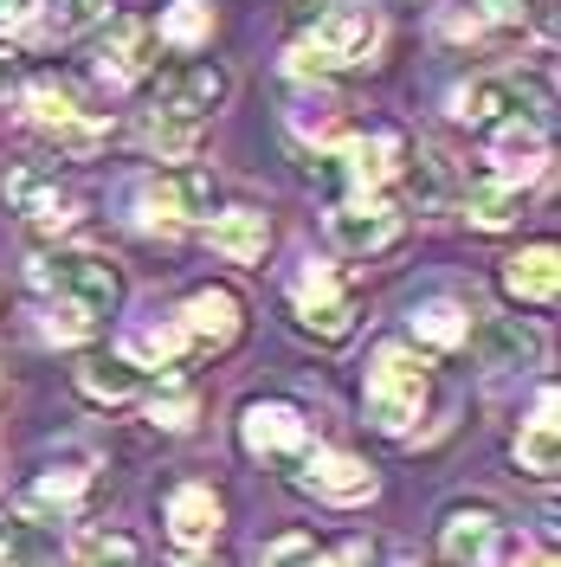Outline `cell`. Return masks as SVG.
Segmentation results:
<instances>
[{"label": "cell", "instance_id": "cell-12", "mask_svg": "<svg viewBox=\"0 0 561 567\" xmlns=\"http://www.w3.org/2000/svg\"><path fill=\"white\" fill-rule=\"evenodd\" d=\"M536 104H542V97H529L523 78H471L452 97V116L465 130H497V123H510V116H536V123H542Z\"/></svg>", "mask_w": 561, "mask_h": 567}, {"label": "cell", "instance_id": "cell-7", "mask_svg": "<svg viewBox=\"0 0 561 567\" xmlns=\"http://www.w3.org/2000/svg\"><path fill=\"white\" fill-rule=\"evenodd\" d=\"M290 297H297V322L310 329L316 342H343L355 329V297L336 265H304L290 278Z\"/></svg>", "mask_w": 561, "mask_h": 567}, {"label": "cell", "instance_id": "cell-13", "mask_svg": "<svg viewBox=\"0 0 561 567\" xmlns=\"http://www.w3.org/2000/svg\"><path fill=\"white\" fill-rule=\"evenodd\" d=\"M549 168V136L536 116H510L491 130V181H510V187H529V181Z\"/></svg>", "mask_w": 561, "mask_h": 567}, {"label": "cell", "instance_id": "cell-3", "mask_svg": "<svg viewBox=\"0 0 561 567\" xmlns=\"http://www.w3.org/2000/svg\"><path fill=\"white\" fill-rule=\"evenodd\" d=\"M13 104L27 110V123H33L59 155H91V148H104L110 142V123L84 110V97L71 91L65 78H33V84H20Z\"/></svg>", "mask_w": 561, "mask_h": 567}, {"label": "cell", "instance_id": "cell-4", "mask_svg": "<svg viewBox=\"0 0 561 567\" xmlns=\"http://www.w3.org/2000/svg\"><path fill=\"white\" fill-rule=\"evenodd\" d=\"M381 39V20L368 7H329L316 13V27L290 45V71H336V65H361Z\"/></svg>", "mask_w": 561, "mask_h": 567}, {"label": "cell", "instance_id": "cell-33", "mask_svg": "<svg viewBox=\"0 0 561 567\" xmlns=\"http://www.w3.org/2000/svg\"><path fill=\"white\" fill-rule=\"evenodd\" d=\"M39 329H45L52 342H84V336H98L104 322L84 317L78 303H59V297H45V310H39Z\"/></svg>", "mask_w": 561, "mask_h": 567}, {"label": "cell", "instance_id": "cell-10", "mask_svg": "<svg viewBox=\"0 0 561 567\" xmlns=\"http://www.w3.org/2000/svg\"><path fill=\"white\" fill-rule=\"evenodd\" d=\"M226 91H233V78L226 65H213V59H181L155 78V110H175V116H213V110L226 104Z\"/></svg>", "mask_w": 561, "mask_h": 567}, {"label": "cell", "instance_id": "cell-34", "mask_svg": "<svg viewBox=\"0 0 561 567\" xmlns=\"http://www.w3.org/2000/svg\"><path fill=\"white\" fill-rule=\"evenodd\" d=\"M84 567H149V555H142V542L130 529H110L84 548Z\"/></svg>", "mask_w": 561, "mask_h": 567}, {"label": "cell", "instance_id": "cell-20", "mask_svg": "<svg viewBox=\"0 0 561 567\" xmlns=\"http://www.w3.org/2000/svg\"><path fill=\"white\" fill-rule=\"evenodd\" d=\"M207 239H213L220 258H233V265H258V258H265V239H272V226H265V213L233 207V213H207Z\"/></svg>", "mask_w": 561, "mask_h": 567}, {"label": "cell", "instance_id": "cell-31", "mask_svg": "<svg viewBox=\"0 0 561 567\" xmlns=\"http://www.w3.org/2000/svg\"><path fill=\"white\" fill-rule=\"evenodd\" d=\"M155 33L169 39V45H181V52H194V45H207L213 39V7L207 0H169Z\"/></svg>", "mask_w": 561, "mask_h": 567}, {"label": "cell", "instance_id": "cell-24", "mask_svg": "<svg viewBox=\"0 0 561 567\" xmlns=\"http://www.w3.org/2000/svg\"><path fill=\"white\" fill-rule=\"evenodd\" d=\"M400 175H407V187H414V200H420V213L446 207V194H452V162H446L439 148H420V155H400Z\"/></svg>", "mask_w": 561, "mask_h": 567}, {"label": "cell", "instance_id": "cell-40", "mask_svg": "<svg viewBox=\"0 0 561 567\" xmlns=\"http://www.w3.org/2000/svg\"><path fill=\"white\" fill-rule=\"evenodd\" d=\"M33 567H45V561H33Z\"/></svg>", "mask_w": 561, "mask_h": 567}, {"label": "cell", "instance_id": "cell-19", "mask_svg": "<svg viewBox=\"0 0 561 567\" xmlns=\"http://www.w3.org/2000/svg\"><path fill=\"white\" fill-rule=\"evenodd\" d=\"M149 52H155V33L142 20H116L104 33V45H98V78L104 84H136L149 71Z\"/></svg>", "mask_w": 561, "mask_h": 567}, {"label": "cell", "instance_id": "cell-17", "mask_svg": "<svg viewBox=\"0 0 561 567\" xmlns=\"http://www.w3.org/2000/svg\"><path fill=\"white\" fill-rule=\"evenodd\" d=\"M175 317H181V329H187L194 349H226V342L239 336V297L207 284V290H194V297L181 303Z\"/></svg>", "mask_w": 561, "mask_h": 567}, {"label": "cell", "instance_id": "cell-29", "mask_svg": "<svg viewBox=\"0 0 561 567\" xmlns=\"http://www.w3.org/2000/svg\"><path fill=\"white\" fill-rule=\"evenodd\" d=\"M414 336L432 342V349H458L471 336V317H465V303H452V297H432V303L414 310Z\"/></svg>", "mask_w": 561, "mask_h": 567}, {"label": "cell", "instance_id": "cell-36", "mask_svg": "<svg viewBox=\"0 0 561 567\" xmlns=\"http://www.w3.org/2000/svg\"><path fill=\"white\" fill-rule=\"evenodd\" d=\"M39 13V0H0V33H13V27H27Z\"/></svg>", "mask_w": 561, "mask_h": 567}, {"label": "cell", "instance_id": "cell-35", "mask_svg": "<svg viewBox=\"0 0 561 567\" xmlns=\"http://www.w3.org/2000/svg\"><path fill=\"white\" fill-rule=\"evenodd\" d=\"M149 413H155V425H187V413H194V393L169 381V388L149 400Z\"/></svg>", "mask_w": 561, "mask_h": 567}, {"label": "cell", "instance_id": "cell-26", "mask_svg": "<svg viewBox=\"0 0 561 567\" xmlns=\"http://www.w3.org/2000/svg\"><path fill=\"white\" fill-rule=\"evenodd\" d=\"M478 342H484V368H523V361H536V349H542L523 322H503V317L478 322Z\"/></svg>", "mask_w": 561, "mask_h": 567}, {"label": "cell", "instance_id": "cell-32", "mask_svg": "<svg viewBox=\"0 0 561 567\" xmlns=\"http://www.w3.org/2000/svg\"><path fill=\"white\" fill-rule=\"evenodd\" d=\"M258 567H349V561H336L329 548H316L304 529H290V535H278L265 555H258Z\"/></svg>", "mask_w": 561, "mask_h": 567}, {"label": "cell", "instance_id": "cell-22", "mask_svg": "<svg viewBox=\"0 0 561 567\" xmlns=\"http://www.w3.org/2000/svg\"><path fill=\"white\" fill-rule=\"evenodd\" d=\"M78 388H84V400H98V406H123V400H136L142 393V368L130 361V354H116V361H84L78 368Z\"/></svg>", "mask_w": 561, "mask_h": 567}, {"label": "cell", "instance_id": "cell-25", "mask_svg": "<svg viewBox=\"0 0 561 567\" xmlns=\"http://www.w3.org/2000/svg\"><path fill=\"white\" fill-rule=\"evenodd\" d=\"M194 142H201V123H194V116L155 110V116L142 123V148H149V155H162V162H187V155H194Z\"/></svg>", "mask_w": 561, "mask_h": 567}, {"label": "cell", "instance_id": "cell-38", "mask_svg": "<svg viewBox=\"0 0 561 567\" xmlns=\"http://www.w3.org/2000/svg\"><path fill=\"white\" fill-rule=\"evenodd\" d=\"M13 548H20V529H13L7 509H0V567H13Z\"/></svg>", "mask_w": 561, "mask_h": 567}, {"label": "cell", "instance_id": "cell-15", "mask_svg": "<svg viewBox=\"0 0 561 567\" xmlns=\"http://www.w3.org/2000/svg\"><path fill=\"white\" fill-rule=\"evenodd\" d=\"M336 155V168L349 187H387V181L400 175V136H387V130H349V136L329 148Z\"/></svg>", "mask_w": 561, "mask_h": 567}, {"label": "cell", "instance_id": "cell-6", "mask_svg": "<svg viewBox=\"0 0 561 567\" xmlns=\"http://www.w3.org/2000/svg\"><path fill=\"white\" fill-rule=\"evenodd\" d=\"M400 226H407V213L394 207L381 187H349V200H336V213H329V239H336V251H349V258L387 251L400 239Z\"/></svg>", "mask_w": 561, "mask_h": 567}, {"label": "cell", "instance_id": "cell-1", "mask_svg": "<svg viewBox=\"0 0 561 567\" xmlns=\"http://www.w3.org/2000/svg\"><path fill=\"white\" fill-rule=\"evenodd\" d=\"M220 187L207 168H162V175H136L123 187V219L136 233H175L187 219H207Z\"/></svg>", "mask_w": 561, "mask_h": 567}, {"label": "cell", "instance_id": "cell-5", "mask_svg": "<svg viewBox=\"0 0 561 567\" xmlns=\"http://www.w3.org/2000/svg\"><path fill=\"white\" fill-rule=\"evenodd\" d=\"M420 406H426V368H420V354L381 349V354H375V368H368V420L400 439V432H414Z\"/></svg>", "mask_w": 561, "mask_h": 567}, {"label": "cell", "instance_id": "cell-14", "mask_svg": "<svg viewBox=\"0 0 561 567\" xmlns=\"http://www.w3.org/2000/svg\"><path fill=\"white\" fill-rule=\"evenodd\" d=\"M297 484L310 496H323V503H368V496H375V471L361 458H349V452L310 445V452L297 458Z\"/></svg>", "mask_w": 561, "mask_h": 567}, {"label": "cell", "instance_id": "cell-37", "mask_svg": "<svg viewBox=\"0 0 561 567\" xmlns=\"http://www.w3.org/2000/svg\"><path fill=\"white\" fill-rule=\"evenodd\" d=\"M20 84H27L20 59H7V52H0V104H13V97H20Z\"/></svg>", "mask_w": 561, "mask_h": 567}, {"label": "cell", "instance_id": "cell-16", "mask_svg": "<svg viewBox=\"0 0 561 567\" xmlns=\"http://www.w3.org/2000/svg\"><path fill=\"white\" fill-rule=\"evenodd\" d=\"M187 329H181V317H169V310H149V317H136L130 329H123V354L136 361V368H181L187 361Z\"/></svg>", "mask_w": 561, "mask_h": 567}, {"label": "cell", "instance_id": "cell-23", "mask_svg": "<svg viewBox=\"0 0 561 567\" xmlns=\"http://www.w3.org/2000/svg\"><path fill=\"white\" fill-rule=\"evenodd\" d=\"M84 484H91V458H84V452H65V458L45 464V477L33 484V496H27V503H33V509H52V503H59V509H71V503L84 496Z\"/></svg>", "mask_w": 561, "mask_h": 567}, {"label": "cell", "instance_id": "cell-2", "mask_svg": "<svg viewBox=\"0 0 561 567\" xmlns=\"http://www.w3.org/2000/svg\"><path fill=\"white\" fill-rule=\"evenodd\" d=\"M27 278L45 290V297H59V303H78L84 317L110 322V310L123 303V271L110 265L104 251H45L27 265Z\"/></svg>", "mask_w": 561, "mask_h": 567}, {"label": "cell", "instance_id": "cell-30", "mask_svg": "<svg viewBox=\"0 0 561 567\" xmlns=\"http://www.w3.org/2000/svg\"><path fill=\"white\" fill-rule=\"evenodd\" d=\"M517 464H523L529 477H542V484L555 477V471H561V432H555V420H542V413H536V420L517 432Z\"/></svg>", "mask_w": 561, "mask_h": 567}, {"label": "cell", "instance_id": "cell-8", "mask_svg": "<svg viewBox=\"0 0 561 567\" xmlns=\"http://www.w3.org/2000/svg\"><path fill=\"white\" fill-rule=\"evenodd\" d=\"M7 200H13V213H20L33 233H45V239L71 233L78 213H84L78 187H65V181L45 175V168H13V175H7Z\"/></svg>", "mask_w": 561, "mask_h": 567}, {"label": "cell", "instance_id": "cell-39", "mask_svg": "<svg viewBox=\"0 0 561 567\" xmlns=\"http://www.w3.org/2000/svg\"><path fill=\"white\" fill-rule=\"evenodd\" d=\"M394 567H420V561H394Z\"/></svg>", "mask_w": 561, "mask_h": 567}, {"label": "cell", "instance_id": "cell-27", "mask_svg": "<svg viewBox=\"0 0 561 567\" xmlns=\"http://www.w3.org/2000/svg\"><path fill=\"white\" fill-rule=\"evenodd\" d=\"M471 226H484V233H503V226H517V213H523V187H510V181H478L471 187Z\"/></svg>", "mask_w": 561, "mask_h": 567}, {"label": "cell", "instance_id": "cell-11", "mask_svg": "<svg viewBox=\"0 0 561 567\" xmlns=\"http://www.w3.org/2000/svg\"><path fill=\"white\" fill-rule=\"evenodd\" d=\"M239 439L258 458H304L310 452V420L290 400H252L246 420H239Z\"/></svg>", "mask_w": 561, "mask_h": 567}, {"label": "cell", "instance_id": "cell-28", "mask_svg": "<svg viewBox=\"0 0 561 567\" xmlns=\"http://www.w3.org/2000/svg\"><path fill=\"white\" fill-rule=\"evenodd\" d=\"M110 7L116 0H39V33L45 39H71L84 33V27H98V20H110Z\"/></svg>", "mask_w": 561, "mask_h": 567}, {"label": "cell", "instance_id": "cell-9", "mask_svg": "<svg viewBox=\"0 0 561 567\" xmlns=\"http://www.w3.org/2000/svg\"><path fill=\"white\" fill-rule=\"evenodd\" d=\"M439 542H446V555H452L458 567H503V561H517V542H510V529H503V516L484 509V503L452 509Z\"/></svg>", "mask_w": 561, "mask_h": 567}, {"label": "cell", "instance_id": "cell-18", "mask_svg": "<svg viewBox=\"0 0 561 567\" xmlns=\"http://www.w3.org/2000/svg\"><path fill=\"white\" fill-rule=\"evenodd\" d=\"M213 535H220V496L207 484H181L169 496V542H175L181 555H201Z\"/></svg>", "mask_w": 561, "mask_h": 567}, {"label": "cell", "instance_id": "cell-21", "mask_svg": "<svg viewBox=\"0 0 561 567\" xmlns=\"http://www.w3.org/2000/svg\"><path fill=\"white\" fill-rule=\"evenodd\" d=\"M503 290H510V297H523V303H555V290H561L555 246H529L523 258H510V271H503Z\"/></svg>", "mask_w": 561, "mask_h": 567}]
</instances>
